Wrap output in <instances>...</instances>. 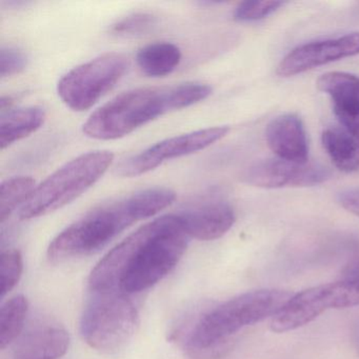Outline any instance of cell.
I'll return each mask as SVG.
<instances>
[{
  "label": "cell",
  "instance_id": "obj_9",
  "mask_svg": "<svg viewBox=\"0 0 359 359\" xmlns=\"http://www.w3.org/2000/svg\"><path fill=\"white\" fill-rule=\"evenodd\" d=\"M229 132L228 126H218L167 138L121 161L117 165L116 174L129 178L144 175L165 161L205 150L226 137Z\"/></svg>",
  "mask_w": 359,
  "mask_h": 359
},
{
  "label": "cell",
  "instance_id": "obj_3",
  "mask_svg": "<svg viewBox=\"0 0 359 359\" xmlns=\"http://www.w3.org/2000/svg\"><path fill=\"white\" fill-rule=\"evenodd\" d=\"M211 94L209 85L195 81L130 90L96 110L83 123V132L94 140H118L167 113L198 104Z\"/></svg>",
  "mask_w": 359,
  "mask_h": 359
},
{
  "label": "cell",
  "instance_id": "obj_26",
  "mask_svg": "<svg viewBox=\"0 0 359 359\" xmlns=\"http://www.w3.org/2000/svg\"><path fill=\"white\" fill-rule=\"evenodd\" d=\"M351 336H352V344L355 352H356L357 356H359V318H357L353 323Z\"/></svg>",
  "mask_w": 359,
  "mask_h": 359
},
{
  "label": "cell",
  "instance_id": "obj_7",
  "mask_svg": "<svg viewBox=\"0 0 359 359\" xmlns=\"http://www.w3.org/2000/svg\"><path fill=\"white\" fill-rule=\"evenodd\" d=\"M129 64L128 56L117 52L104 53L83 62L60 79L58 96L71 110H89L123 79Z\"/></svg>",
  "mask_w": 359,
  "mask_h": 359
},
{
  "label": "cell",
  "instance_id": "obj_13",
  "mask_svg": "<svg viewBox=\"0 0 359 359\" xmlns=\"http://www.w3.org/2000/svg\"><path fill=\"white\" fill-rule=\"evenodd\" d=\"M317 88L331 98L342 129L359 138V77L344 72L321 75Z\"/></svg>",
  "mask_w": 359,
  "mask_h": 359
},
{
  "label": "cell",
  "instance_id": "obj_19",
  "mask_svg": "<svg viewBox=\"0 0 359 359\" xmlns=\"http://www.w3.org/2000/svg\"><path fill=\"white\" fill-rule=\"evenodd\" d=\"M29 304L24 295H16L6 302L0 310V348L5 350L24 332Z\"/></svg>",
  "mask_w": 359,
  "mask_h": 359
},
{
  "label": "cell",
  "instance_id": "obj_21",
  "mask_svg": "<svg viewBox=\"0 0 359 359\" xmlns=\"http://www.w3.org/2000/svg\"><path fill=\"white\" fill-rule=\"evenodd\" d=\"M158 24L156 15L148 12L129 14L111 25L109 32L114 36L134 37L148 34Z\"/></svg>",
  "mask_w": 359,
  "mask_h": 359
},
{
  "label": "cell",
  "instance_id": "obj_24",
  "mask_svg": "<svg viewBox=\"0 0 359 359\" xmlns=\"http://www.w3.org/2000/svg\"><path fill=\"white\" fill-rule=\"evenodd\" d=\"M28 66V56L16 47H3L0 50V75L3 79L20 74Z\"/></svg>",
  "mask_w": 359,
  "mask_h": 359
},
{
  "label": "cell",
  "instance_id": "obj_5",
  "mask_svg": "<svg viewBox=\"0 0 359 359\" xmlns=\"http://www.w3.org/2000/svg\"><path fill=\"white\" fill-rule=\"evenodd\" d=\"M113 161L112 152L100 150L69 161L36 187L20 210V219L41 217L73 203L104 176Z\"/></svg>",
  "mask_w": 359,
  "mask_h": 359
},
{
  "label": "cell",
  "instance_id": "obj_23",
  "mask_svg": "<svg viewBox=\"0 0 359 359\" xmlns=\"http://www.w3.org/2000/svg\"><path fill=\"white\" fill-rule=\"evenodd\" d=\"M283 1H243L235 8L233 20L238 22H254L268 18L283 7Z\"/></svg>",
  "mask_w": 359,
  "mask_h": 359
},
{
  "label": "cell",
  "instance_id": "obj_1",
  "mask_svg": "<svg viewBox=\"0 0 359 359\" xmlns=\"http://www.w3.org/2000/svg\"><path fill=\"white\" fill-rule=\"evenodd\" d=\"M189 236L177 214L161 216L123 239L93 269L90 291L135 294L165 278L184 256Z\"/></svg>",
  "mask_w": 359,
  "mask_h": 359
},
{
  "label": "cell",
  "instance_id": "obj_10",
  "mask_svg": "<svg viewBox=\"0 0 359 359\" xmlns=\"http://www.w3.org/2000/svg\"><path fill=\"white\" fill-rule=\"evenodd\" d=\"M331 173L323 165L266 159L250 165L241 174L245 184L262 189L304 188L327 182Z\"/></svg>",
  "mask_w": 359,
  "mask_h": 359
},
{
  "label": "cell",
  "instance_id": "obj_22",
  "mask_svg": "<svg viewBox=\"0 0 359 359\" xmlns=\"http://www.w3.org/2000/svg\"><path fill=\"white\" fill-rule=\"evenodd\" d=\"M24 270L22 255L18 250L9 249L1 254L0 264V281H1V297H5L20 280Z\"/></svg>",
  "mask_w": 359,
  "mask_h": 359
},
{
  "label": "cell",
  "instance_id": "obj_14",
  "mask_svg": "<svg viewBox=\"0 0 359 359\" xmlns=\"http://www.w3.org/2000/svg\"><path fill=\"white\" fill-rule=\"evenodd\" d=\"M189 238L209 241L220 238L234 226V209L226 201H210L177 214Z\"/></svg>",
  "mask_w": 359,
  "mask_h": 359
},
{
  "label": "cell",
  "instance_id": "obj_12",
  "mask_svg": "<svg viewBox=\"0 0 359 359\" xmlns=\"http://www.w3.org/2000/svg\"><path fill=\"white\" fill-rule=\"evenodd\" d=\"M70 346L68 331L50 319L34 321L16 340L15 359H60Z\"/></svg>",
  "mask_w": 359,
  "mask_h": 359
},
{
  "label": "cell",
  "instance_id": "obj_18",
  "mask_svg": "<svg viewBox=\"0 0 359 359\" xmlns=\"http://www.w3.org/2000/svg\"><path fill=\"white\" fill-rule=\"evenodd\" d=\"M182 58L177 46L169 41H157L142 48L137 52L136 62L147 76L165 77L176 70Z\"/></svg>",
  "mask_w": 359,
  "mask_h": 359
},
{
  "label": "cell",
  "instance_id": "obj_11",
  "mask_svg": "<svg viewBox=\"0 0 359 359\" xmlns=\"http://www.w3.org/2000/svg\"><path fill=\"white\" fill-rule=\"evenodd\" d=\"M359 54V32L298 46L279 62L277 74L291 77Z\"/></svg>",
  "mask_w": 359,
  "mask_h": 359
},
{
  "label": "cell",
  "instance_id": "obj_25",
  "mask_svg": "<svg viewBox=\"0 0 359 359\" xmlns=\"http://www.w3.org/2000/svg\"><path fill=\"white\" fill-rule=\"evenodd\" d=\"M337 201L340 207L359 217V187L341 191L337 195Z\"/></svg>",
  "mask_w": 359,
  "mask_h": 359
},
{
  "label": "cell",
  "instance_id": "obj_8",
  "mask_svg": "<svg viewBox=\"0 0 359 359\" xmlns=\"http://www.w3.org/2000/svg\"><path fill=\"white\" fill-rule=\"evenodd\" d=\"M359 306V279H344L323 283L294 294L271 319L275 333H285L304 327L332 309Z\"/></svg>",
  "mask_w": 359,
  "mask_h": 359
},
{
  "label": "cell",
  "instance_id": "obj_2",
  "mask_svg": "<svg viewBox=\"0 0 359 359\" xmlns=\"http://www.w3.org/2000/svg\"><path fill=\"white\" fill-rule=\"evenodd\" d=\"M175 198L171 189L149 188L100 205L60 232L50 243L48 257L60 262L97 253L126 229L167 209Z\"/></svg>",
  "mask_w": 359,
  "mask_h": 359
},
{
  "label": "cell",
  "instance_id": "obj_4",
  "mask_svg": "<svg viewBox=\"0 0 359 359\" xmlns=\"http://www.w3.org/2000/svg\"><path fill=\"white\" fill-rule=\"evenodd\" d=\"M294 293L262 289L236 296L201 315L187 334L184 348L192 359H220L232 350L243 327L273 318Z\"/></svg>",
  "mask_w": 359,
  "mask_h": 359
},
{
  "label": "cell",
  "instance_id": "obj_6",
  "mask_svg": "<svg viewBox=\"0 0 359 359\" xmlns=\"http://www.w3.org/2000/svg\"><path fill=\"white\" fill-rule=\"evenodd\" d=\"M138 311L128 294L90 291L81 317V335L94 350L113 354L123 350L137 329Z\"/></svg>",
  "mask_w": 359,
  "mask_h": 359
},
{
  "label": "cell",
  "instance_id": "obj_16",
  "mask_svg": "<svg viewBox=\"0 0 359 359\" xmlns=\"http://www.w3.org/2000/svg\"><path fill=\"white\" fill-rule=\"evenodd\" d=\"M47 113L41 107L16 109L1 114L0 118V148L5 150L36 132L45 123Z\"/></svg>",
  "mask_w": 359,
  "mask_h": 359
},
{
  "label": "cell",
  "instance_id": "obj_20",
  "mask_svg": "<svg viewBox=\"0 0 359 359\" xmlns=\"http://www.w3.org/2000/svg\"><path fill=\"white\" fill-rule=\"evenodd\" d=\"M36 187L31 176H15L3 182L0 187V222H5L18 207L22 209Z\"/></svg>",
  "mask_w": 359,
  "mask_h": 359
},
{
  "label": "cell",
  "instance_id": "obj_17",
  "mask_svg": "<svg viewBox=\"0 0 359 359\" xmlns=\"http://www.w3.org/2000/svg\"><path fill=\"white\" fill-rule=\"evenodd\" d=\"M321 142L334 165L344 173L359 171V138L344 129L329 128L321 135Z\"/></svg>",
  "mask_w": 359,
  "mask_h": 359
},
{
  "label": "cell",
  "instance_id": "obj_15",
  "mask_svg": "<svg viewBox=\"0 0 359 359\" xmlns=\"http://www.w3.org/2000/svg\"><path fill=\"white\" fill-rule=\"evenodd\" d=\"M269 148L277 157L293 163H308L309 146L302 119L287 113L273 119L266 130Z\"/></svg>",
  "mask_w": 359,
  "mask_h": 359
}]
</instances>
